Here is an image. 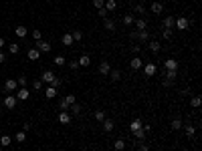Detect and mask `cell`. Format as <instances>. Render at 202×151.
Masks as SVG:
<instances>
[{
    "instance_id": "8",
    "label": "cell",
    "mask_w": 202,
    "mask_h": 151,
    "mask_svg": "<svg viewBox=\"0 0 202 151\" xmlns=\"http://www.w3.org/2000/svg\"><path fill=\"white\" fill-rule=\"evenodd\" d=\"M109 71H111V66H109V60H101V63H99V72L103 75V77H107Z\"/></svg>"
},
{
    "instance_id": "13",
    "label": "cell",
    "mask_w": 202,
    "mask_h": 151,
    "mask_svg": "<svg viewBox=\"0 0 202 151\" xmlns=\"http://www.w3.org/2000/svg\"><path fill=\"white\" fill-rule=\"evenodd\" d=\"M164 66H166V71H178V60L168 59L166 63H164Z\"/></svg>"
},
{
    "instance_id": "12",
    "label": "cell",
    "mask_w": 202,
    "mask_h": 151,
    "mask_svg": "<svg viewBox=\"0 0 202 151\" xmlns=\"http://www.w3.org/2000/svg\"><path fill=\"white\" fill-rule=\"evenodd\" d=\"M57 119H59V123H63V125H69V123H71V115H69L67 111H61Z\"/></svg>"
},
{
    "instance_id": "20",
    "label": "cell",
    "mask_w": 202,
    "mask_h": 151,
    "mask_svg": "<svg viewBox=\"0 0 202 151\" xmlns=\"http://www.w3.org/2000/svg\"><path fill=\"white\" fill-rule=\"evenodd\" d=\"M103 8H105L107 12H111V10H115V8H117V2H115V0H105Z\"/></svg>"
},
{
    "instance_id": "10",
    "label": "cell",
    "mask_w": 202,
    "mask_h": 151,
    "mask_svg": "<svg viewBox=\"0 0 202 151\" xmlns=\"http://www.w3.org/2000/svg\"><path fill=\"white\" fill-rule=\"evenodd\" d=\"M134 26H135L137 32H140V30H148V22L144 18H137V20H134Z\"/></svg>"
},
{
    "instance_id": "24",
    "label": "cell",
    "mask_w": 202,
    "mask_h": 151,
    "mask_svg": "<svg viewBox=\"0 0 202 151\" xmlns=\"http://www.w3.org/2000/svg\"><path fill=\"white\" fill-rule=\"evenodd\" d=\"M107 77L113 81V83H117V81H121V72H119V71H109Z\"/></svg>"
},
{
    "instance_id": "21",
    "label": "cell",
    "mask_w": 202,
    "mask_h": 151,
    "mask_svg": "<svg viewBox=\"0 0 202 151\" xmlns=\"http://www.w3.org/2000/svg\"><path fill=\"white\" fill-rule=\"evenodd\" d=\"M61 42H63L65 46H71V45L75 42V40H73V36H71V32H67V34H63V39H61Z\"/></svg>"
},
{
    "instance_id": "16",
    "label": "cell",
    "mask_w": 202,
    "mask_h": 151,
    "mask_svg": "<svg viewBox=\"0 0 202 151\" xmlns=\"http://www.w3.org/2000/svg\"><path fill=\"white\" fill-rule=\"evenodd\" d=\"M101 123H103V131H113V127H115V123L113 121H111V119H103V121H101Z\"/></svg>"
},
{
    "instance_id": "29",
    "label": "cell",
    "mask_w": 202,
    "mask_h": 151,
    "mask_svg": "<svg viewBox=\"0 0 202 151\" xmlns=\"http://www.w3.org/2000/svg\"><path fill=\"white\" fill-rule=\"evenodd\" d=\"M91 65V59H89V54H83L79 59V66H89Z\"/></svg>"
},
{
    "instance_id": "34",
    "label": "cell",
    "mask_w": 202,
    "mask_h": 151,
    "mask_svg": "<svg viewBox=\"0 0 202 151\" xmlns=\"http://www.w3.org/2000/svg\"><path fill=\"white\" fill-rule=\"evenodd\" d=\"M71 36H73L75 42H81V40H83V32H81V30H73V32H71Z\"/></svg>"
},
{
    "instance_id": "5",
    "label": "cell",
    "mask_w": 202,
    "mask_h": 151,
    "mask_svg": "<svg viewBox=\"0 0 202 151\" xmlns=\"http://www.w3.org/2000/svg\"><path fill=\"white\" fill-rule=\"evenodd\" d=\"M55 77H57V75H55L53 71H43V75H40V81H43V83H49V85H51Z\"/></svg>"
},
{
    "instance_id": "17",
    "label": "cell",
    "mask_w": 202,
    "mask_h": 151,
    "mask_svg": "<svg viewBox=\"0 0 202 151\" xmlns=\"http://www.w3.org/2000/svg\"><path fill=\"white\" fill-rule=\"evenodd\" d=\"M135 40H140V42H150V32H148V30H140Z\"/></svg>"
},
{
    "instance_id": "3",
    "label": "cell",
    "mask_w": 202,
    "mask_h": 151,
    "mask_svg": "<svg viewBox=\"0 0 202 151\" xmlns=\"http://www.w3.org/2000/svg\"><path fill=\"white\" fill-rule=\"evenodd\" d=\"M51 48H53V46H51V42H47V40H36V51H39V53H49V51H51Z\"/></svg>"
},
{
    "instance_id": "31",
    "label": "cell",
    "mask_w": 202,
    "mask_h": 151,
    "mask_svg": "<svg viewBox=\"0 0 202 151\" xmlns=\"http://www.w3.org/2000/svg\"><path fill=\"white\" fill-rule=\"evenodd\" d=\"M53 63H55L57 66H63L65 63H67V60H65V57H63V54H57V57L53 59Z\"/></svg>"
},
{
    "instance_id": "45",
    "label": "cell",
    "mask_w": 202,
    "mask_h": 151,
    "mask_svg": "<svg viewBox=\"0 0 202 151\" xmlns=\"http://www.w3.org/2000/svg\"><path fill=\"white\" fill-rule=\"evenodd\" d=\"M134 12H146V6H144V4H135V8H134Z\"/></svg>"
},
{
    "instance_id": "38",
    "label": "cell",
    "mask_w": 202,
    "mask_h": 151,
    "mask_svg": "<svg viewBox=\"0 0 202 151\" xmlns=\"http://www.w3.org/2000/svg\"><path fill=\"white\" fill-rule=\"evenodd\" d=\"M162 39H164V40H170V39H172V30L164 28V30H162Z\"/></svg>"
},
{
    "instance_id": "54",
    "label": "cell",
    "mask_w": 202,
    "mask_h": 151,
    "mask_svg": "<svg viewBox=\"0 0 202 151\" xmlns=\"http://www.w3.org/2000/svg\"><path fill=\"white\" fill-rule=\"evenodd\" d=\"M2 46H4V39H2V36H0V48H2Z\"/></svg>"
},
{
    "instance_id": "46",
    "label": "cell",
    "mask_w": 202,
    "mask_h": 151,
    "mask_svg": "<svg viewBox=\"0 0 202 151\" xmlns=\"http://www.w3.org/2000/svg\"><path fill=\"white\" fill-rule=\"evenodd\" d=\"M65 101H67L69 105H73V103H77V99H75V95H67V97H65Z\"/></svg>"
},
{
    "instance_id": "43",
    "label": "cell",
    "mask_w": 202,
    "mask_h": 151,
    "mask_svg": "<svg viewBox=\"0 0 202 151\" xmlns=\"http://www.w3.org/2000/svg\"><path fill=\"white\" fill-rule=\"evenodd\" d=\"M33 89H34V91H40V89H43V81H34V83H33Z\"/></svg>"
},
{
    "instance_id": "50",
    "label": "cell",
    "mask_w": 202,
    "mask_h": 151,
    "mask_svg": "<svg viewBox=\"0 0 202 151\" xmlns=\"http://www.w3.org/2000/svg\"><path fill=\"white\" fill-rule=\"evenodd\" d=\"M16 83H18L20 87H24V85H27V77H18V79H16Z\"/></svg>"
},
{
    "instance_id": "33",
    "label": "cell",
    "mask_w": 202,
    "mask_h": 151,
    "mask_svg": "<svg viewBox=\"0 0 202 151\" xmlns=\"http://www.w3.org/2000/svg\"><path fill=\"white\" fill-rule=\"evenodd\" d=\"M131 133H134V137L140 139V141H144V139H146V131H144V129H137V131H131Z\"/></svg>"
},
{
    "instance_id": "22",
    "label": "cell",
    "mask_w": 202,
    "mask_h": 151,
    "mask_svg": "<svg viewBox=\"0 0 202 151\" xmlns=\"http://www.w3.org/2000/svg\"><path fill=\"white\" fill-rule=\"evenodd\" d=\"M148 45H150V51H152V53H160L162 51V45L158 42V40H152V42H148Z\"/></svg>"
},
{
    "instance_id": "23",
    "label": "cell",
    "mask_w": 202,
    "mask_h": 151,
    "mask_svg": "<svg viewBox=\"0 0 202 151\" xmlns=\"http://www.w3.org/2000/svg\"><path fill=\"white\" fill-rule=\"evenodd\" d=\"M103 26H105L109 32H111V30H115V22H113L111 18H103Z\"/></svg>"
},
{
    "instance_id": "55",
    "label": "cell",
    "mask_w": 202,
    "mask_h": 151,
    "mask_svg": "<svg viewBox=\"0 0 202 151\" xmlns=\"http://www.w3.org/2000/svg\"><path fill=\"white\" fill-rule=\"evenodd\" d=\"M0 63H4V54L0 53Z\"/></svg>"
},
{
    "instance_id": "14",
    "label": "cell",
    "mask_w": 202,
    "mask_h": 151,
    "mask_svg": "<svg viewBox=\"0 0 202 151\" xmlns=\"http://www.w3.org/2000/svg\"><path fill=\"white\" fill-rule=\"evenodd\" d=\"M16 99H18V101H27V99H28V89L20 87L18 91H16Z\"/></svg>"
},
{
    "instance_id": "49",
    "label": "cell",
    "mask_w": 202,
    "mask_h": 151,
    "mask_svg": "<svg viewBox=\"0 0 202 151\" xmlns=\"http://www.w3.org/2000/svg\"><path fill=\"white\" fill-rule=\"evenodd\" d=\"M77 66H79V60H71L69 63V69H73V71H77Z\"/></svg>"
},
{
    "instance_id": "48",
    "label": "cell",
    "mask_w": 202,
    "mask_h": 151,
    "mask_svg": "<svg viewBox=\"0 0 202 151\" xmlns=\"http://www.w3.org/2000/svg\"><path fill=\"white\" fill-rule=\"evenodd\" d=\"M51 87H55V89H59V87H61V79H59V77H55V79H53Z\"/></svg>"
},
{
    "instance_id": "9",
    "label": "cell",
    "mask_w": 202,
    "mask_h": 151,
    "mask_svg": "<svg viewBox=\"0 0 202 151\" xmlns=\"http://www.w3.org/2000/svg\"><path fill=\"white\" fill-rule=\"evenodd\" d=\"M150 10H152L154 14H162V12H164V4L158 2V0H154V2H152V6H150Z\"/></svg>"
},
{
    "instance_id": "37",
    "label": "cell",
    "mask_w": 202,
    "mask_h": 151,
    "mask_svg": "<svg viewBox=\"0 0 202 151\" xmlns=\"http://www.w3.org/2000/svg\"><path fill=\"white\" fill-rule=\"evenodd\" d=\"M113 147H115V151H117V149L123 151V147H125V141H123V139H117V141L113 143Z\"/></svg>"
},
{
    "instance_id": "59",
    "label": "cell",
    "mask_w": 202,
    "mask_h": 151,
    "mask_svg": "<svg viewBox=\"0 0 202 151\" xmlns=\"http://www.w3.org/2000/svg\"><path fill=\"white\" fill-rule=\"evenodd\" d=\"M117 151H119V149H117Z\"/></svg>"
},
{
    "instance_id": "6",
    "label": "cell",
    "mask_w": 202,
    "mask_h": 151,
    "mask_svg": "<svg viewBox=\"0 0 202 151\" xmlns=\"http://www.w3.org/2000/svg\"><path fill=\"white\" fill-rule=\"evenodd\" d=\"M4 89H6V93H14L16 89H18V83L14 79H6V83H4Z\"/></svg>"
},
{
    "instance_id": "56",
    "label": "cell",
    "mask_w": 202,
    "mask_h": 151,
    "mask_svg": "<svg viewBox=\"0 0 202 151\" xmlns=\"http://www.w3.org/2000/svg\"><path fill=\"white\" fill-rule=\"evenodd\" d=\"M144 2H146V0H140V4H144Z\"/></svg>"
},
{
    "instance_id": "47",
    "label": "cell",
    "mask_w": 202,
    "mask_h": 151,
    "mask_svg": "<svg viewBox=\"0 0 202 151\" xmlns=\"http://www.w3.org/2000/svg\"><path fill=\"white\" fill-rule=\"evenodd\" d=\"M95 119H97V121H103V119H105V111H97L95 113Z\"/></svg>"
},
{
    "instance_id": "30",
    "label": "cell",
    "mask_w": 202,
    "mask_h": 151,
    "mask_svg": "<svg viewBox=\"0 0 202 151\" xmlns=\"http://www.w3.org/2000/svg\"><path fill=\"white\" fill-rule=\"evenodd\" d=\"M184 131H186V135H188V137H194L196 127H194V125H184Z\"/></svg>"
},
{
    "instance_id": "40",
    "label": "cell",
    "mask_w": 202,
    "mask_h": 151,
    "mask_svg": "<svg viewBox=\"0 0 202 151\" xmlns=\"http://www.w3.org/2000/svg\"><path fill=\"white\" fill-rule=\"evenodd\" d=\"M69 109H71V113H73V115H79V113H81V107L77 105V103H73V105L69 107Z\"/></svg>"
},
{
    "instance_id": "28",
    "label": "cell",
    "mask_w": 202,
    "mask_h": 151,
    "mask_svg": "<svg viewBox=\"0 0 202 151\" xmlns=\"http://www.w3.org/2000/svg\"><path fill=\"white\" fill-rule=\"evenodd\" d=\"M134 14H125V16H123V24H125V26H134Z\"/></svg>"
},
{
    "instance_id": "2",
    "label": "cell",
    "mask_w": 202,
    "mask_h": 151,
    "mask_svg": "<svg viewBox=\"0 0 202 151\" xmlns=\"http://www.w3.org/2000/svg\"><path fill=\"white\" fill-rule=\"evenodd\" d=\"M188 26H190V20H188V18H184V16L176 18L174 28H178V30H188Z\"/></svg>"
},
{
    "instance_id": "11",
    "label": "cell",
    "mask_w": 202,
    "mask_h": 151,
    "mask_svg": "<svg viewBox=\"0 0 202 151\" xmlns=\"http://www.w3.org/2000/svg\"><path fill=\"white\" fill-rule=\"evenodd\" d=\"M141 65H144V60H141L140 57H134V59L129 60V66H131L134 71H140V69H141Z\"/></svg>"
},
{
    "instance_id": "35",
    "label": "cell",
    "mask_w": 202,
    "mask_h": 151,
    "mask_svg": "<svg viewBox=\"0 0 202 151\" xmlns=\"http://www.w3.org/2000/svg\"><path fill=\"white\" fill-rule=\"evenodd\" d=\"M39 57H40V53L36 51V48H30V51H28V59H30V60H36Z\"/></svg>"
},
{
    "instance_id": "51",
    "label": "cell",
    "mask_w": 202,
    "mask_h": 151,
    "mask_svg": "<svg viewBox=\"0 0 202 151\" xmlns=\"http://www.w3.org/2000/svg\"><path fill=\"white\" fill-rule=\"evenodd\" d=\"M99 16L101 18H107V10H105V8H99Z\"/></svg>"
},
{
    "instance_id": "39",
    "label": "cell",
    "mask_w": 202,
    "mask_h": 151,
    "mask_svg": "<svg viewBox=\"0 0 202 151\" xmlns=\"http://www.w3.org/2000/svg\"><path fill=\"white\" fill-rule=\"evenodd\" d=\"M69 107H71V105H69V103L65 101V99H61V101H59V109H61V111H67Z\"/></svg>"
},
{
    "instance_id": "32",
    "label": "cell",
    "mask_w": 202,
    "mask_h": 151,
    "mask_svg": "<svg viewBox=\"0 0 202 151\" xmlns=\"http://www.w3.org/2000/svg\"><path fill=\"white\" fill-rule=\"evenodd\" d=\"M182 127H184L182 119H174V121H172V131H178V129H182Z\"/></svg>"
},
{
    "instance_id": "7",
    "label": "cell",
    "mask_w": 202,
    "mask_h": 151,
    "mask_svg": "<svg viewBox=\"0 0 202 151\" xmlns=\"http://www.w3.org/2000/svg\"><path fill=\"white\" fill-rule=\"evenodd\" d=\"M156 71H158V69H156L154 63H148V65H144V75H146V77H154Z\"/></svg>"
},
{
    "instance_id": "36",
    "label": "cell",
    "mask_w": 202,
    "mask_h": 151,
    "mask_svg": "<svg viewBox=\"0 0 202 151\" xmlns=\"http://www.w3.org/2000/svg\"><path fill=\"white\" fill-rule=\"evenodd\" d=\"M14 139H16L18 143H22V141H27V133H24V131H18L16 135H14Z\"/></svg>"
},
{
    "instance_id": "26",
    "label": "cell",
    "mask_w": 202,
    "mask_h": 151,
    "mask_svg": "<svg viewBox=\"0 0 202 151\" xmlns=\"http://www.w3.org/2000/svg\"><path fill=\"white\" fill-rule=\"evenodd\" d=\"M10 143H12V137H10V135H2V137H0V145H2V147H8Z\"/></svg>"
},
{
    "instance_id": "42",
    "label": "cell",
    "mask_w": 202,
    "mask_h": 151,
    "mask_svg": "<svg viewBox=\"0 0 202 151\" xmlns=\"http://www.w3.org/2000/svg\"><path fill=\"white\" fill-rule=\"evenodd\" d=\"M8 51H10V54H16L20 51V46L18 45H10V46H8Z\"/></svg>"
},
{
    "instance_id": "19",
    "label": "cell",
    "mask_w": 202,
    "mask_h": 151,
    "mask_svg": "<svg viewBox=\"0 0 202 151\" xmlns=\"http://www.w3.org/2000/svg\"><path fill=\"white\" fill-rule=\"evenodd\" d=\"M141 119H134L131 123H129V131H137V129H141Z\"/></svg>"
},
{
    "instance_id": "41",
    "label": "cell",
    "mask_w": 202,
    "mask_h": 151,
    "mask_svg": "<svg viewBox=\"0 0 202 151\" xmlns=\"http://www.w3.org/2000/svg\"><path fill=\"white\" fill-rule=\"evenodd\" d=\"M33 39L34 40H40V39H43V32H40L39 28H34V30H33Z\"/></svg>"
},
{
    "instance_id": "15",
    "label": "cell",
    "mask_w": 202,
    "mask_h": 151,
    "mask_svg": "<svg viewBox=\"0 0 202 151\" xmlns=\"http://www.w3.org/2000/svg\"><path fill=\"white\" fill-rule=\"evenodd\" d=\"M174 22H176L174 16H166V18H164V28H168V30H174Z\"/></svg>"
},
{
    "instance_id": "52",
    "label": "cell",
    "mask_w": 202,
    "mask_h": 151,
    "mask_svg": "<svg viewBox=\"0 0 202 151\" xmlns=\"http://www.w3.org/2000/svg\"><path fill=\"white\" fill-rule=\"evenodd\" d=\"M131 51H134V53L137 54V53H140V51H141V48H140V45H134V46H131Z\"/></svg>"
},
{
    "instance_id": "57",
    "label": "cell",
    "mask_w": 202,
    "mask_h": 151,
    "mask_svg": "<svg viewBox=\"0 0 202 151\" xmlns=\"http://www.w3.org/2000/svg\"><path fill=\"white\" fill-rule=\"evenodd\" d=\"M164 2H172V0H164Z\"/></svg>"
},
{
    "instance_id": "27",
    "label": "cell",
    "mask_w": 202,
    "mask_h": 151,
    "mask_svg": "<svg viewBox=\"0 0 202 151\" xmlns=\"http://www.w3.org/2000/svg\"><path fill=\"white\" fill-rule=\"evenodd\" d=\"M200 103H202V99L196 95V97H190V107H194V109H198L200 107Z\"/></svg>"
},
{
    "instance_id": "4",
    "label": "cell",
    "mask_w": 202,
    "mask_h": 151,
    "mask_svg": "<svg viewBox=\"0 0 202 151\" xmlns=\"http://www.w3.org/2000/svg\"><path fill=\"white\" fill-rule=\"evenodd\" d=\"M16 101H18V99L14 97V95H6V97H4V107H6V109H14V107H16Z\"/></svg>"
},
{
    "instance_id": "1",
    "label": "cell",
    "mask_w": 202,
    "mask_h": 151,
    "mask_svg": "<svg viewBox=\"0 0 202 151\" xmlns=\"http://www.w3.org/2000/svg\"><path fill=\"white\" fill-rule=\"evenodd\" d=\"M176 77H178L176 71H166V72H164V81H162L164 87H172V85H174V81H176Z\"/></svg>"
},
{
    "instance_id": "25",
    "label": "cell",
    "mask_w": 202,
    "mask_h": 151,
    "mask_svg": "<svg viewBox=\"0 0 202 151\" xmlns=\"http://www.w3.org/2000/svg\"><path fill=\"white\" fill-rule=\"evenodd\" d=\"M14 32H16V36H18V39H22V36H27V26H16L14 28Z\"/></svg>"
},
{
    "instance_id": "53",
    "label": "cell",
    "mask_w": 202,
    "mask_h": 151,
    "mask_svg": "<svg viewBox=\"0 0 202 151\" xmlns=\"http://www.w3.org/2000/svg\"><path fill=\"white\" fill-rule=\"evenodd\" d=\"M137 151H148V147H146V145H141V147H140Z\"/></svg>"
},
{
    "instance_id": "18",
    "label": "cell",
    "mask_w": 202,
    "mask_h": 151,
    "mask_svg": "<svg viewBox=\"0 0 202 151\" xmlns=\"http://www.w3.org/2000/svg\"><path fill=\"white\" fill-rule=\"evenodd\" d=\"M45 97H47V99H55V97H57V89L49 85L47 89H45Z\"/></svg>"
},
{
    "instance_id": "58",
    "label": "cell",
    "mask_w": 202,
    "mask_h": 151,
    "mask_svg": "<svg viewBox=\"0 0 202 151\" xmlns=\"http://www.w3.org/2000/svg\"><path fill=\"white\" fill-rule=\"evenodd\" d=\"M0 151H2V147H0Z\"/></svg>"
},
{
    "instance_id": "44",
    "label": "cell",
    "mask_w": 202,
    "mask_h": 151,
    "mask_svg": "<svg viewBox=\"0 0 202 151\" xmlns=\"http://www.w3.org/2000/svg\"><path fill=\"white\" fill-rule=\"evenodd\" d=\"M103 4H105V0H93V6L99 10V8H103Z\"/></svg>"
}]
</instances>
